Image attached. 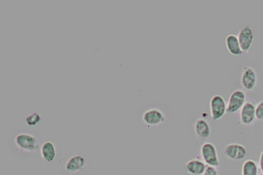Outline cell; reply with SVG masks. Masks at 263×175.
<instances>
[{
	"label": "cell",
	"instance_id": "cell-8",
	"mask_svg": "<svg viewBox=\"0 0 263 175\" xmlns=\"http://www.w3.org/2000/svg\"><path fill=\"white\" fill-rule=\"evenodd\" d=\"M241 123L245 126H250L256 119L255 104L251 102H245L239 113Z\"/></svg>",
	"mask_w": 263,
	"mask_h": 175
},
{
	"label": "cell",
	"instance_id": "cell-2",
	"mask_svg": "<svg viewBox=\"0 0 263 175\" xmlns=\"http://www.w3.org/2000/svg\"><path fill=\"white\" fill-rule=\"evenodd\" d=\"M201 155L202 159L207 166L217 167L220 165L219 155L217 147L211 142H205L201 145Z\"/></svg>",
	"mask_w": 263,
	"mask_h": 175
},
{
	"label": "cell",
	"instance_id": "cell-20",
	"mask_svg": "<svg viewBox=\"0 0 263 175\" xmlns=\"http://www.w3.org/2000/svg\"><path fill=\"white\" fill-rule=\"evenodd\" d=\"M263 175V173H261V175Z\"/></svg>",
	"mask_w": 263,
	"mask_h": 175
},
{
	"label": "cell",
	"instance_id": "cell-14",
	"mask_svg": "<svg viewBox=\"0 0 263 175\" xmlns=\"http://www.w3.org/2000/svg\"><path fill=\"white\" fill-rule=\"evenodd\" d=\"M194 130L196 135L200 139H207L211 135V127L208 121L204 119H199L196 121Z\"/></svg>",
	"mask_w": 263,
	"mask_h": 175
},
{
	"label": "cell",
	"instance_id": "cell-17",
	"mask_svg": "<svg viewBox=\"0 0 263 175\" xmlns=\"http://www.w3.org/2000/svg\"><path fill=\"white\" fill-rule=\"evenodd\" d=\"M255 115H256L257 119L263 121V101L259 102L255 106Z\"/></svg>",
	"mask_w": 263,
	"mask_h": 175
},
{
	"label": "cell",
	"instance_id": "cell-4",
	"mask_svg": "<svg viewBox=\"0 0 263 175\" xmlns=\"http://www.w3.org/2000/svg\"><path fill=\"white\" fill-rule=\"evenodd\" d=\"M245 100H246V95L243 90H236L233 91L230 96L229 101H228V113L233 114L240 111L245 104Z\"/></svg>",
	"mask_w": 263,
	"mask_h": 175
},
{
	"label": "cell",
	"instance_id": "cell-7",
	"mask_svg": "<svg viewBox=\"0 0 263 175\" xmlns=\"http://www.w3.org/2000/svg\"><path fill=\"white\" fill-rule=\"evenodd\" d=\"M225 151L228 158L233 161L242 160L247 155L246 147L240 143H229Z\"/></svg>",
	"mask_w": 263,
	"mask_h": 175
},
{
	"label": "cell",
	"instance_id": "cell-5",
	"mask_svg": "<svg viewBox=\"0 0 263 175\" xmlns=\"http://www.w3.org/2000/svg\"><path fill=\"white\" fill-rule=\"evenodd\" d=\"M142 121L148 127H154L164 123L165 121V116L161 110L152 108L143 114Z\"/></svg>",
	"mask_w": 263,
	"mask_h": 175
},
{
	"label": "cell",
	"instance_id": "cell-11",
	"mask_svg": "<svg viewBox=\"0 0 263 175\" xmlns=\"http://www.w3.org/2000/svg\"><path fill=\"white\" fill-rule=\"evenodd\" d=\"M207 165L199 159H192L186 163V172L192 175H202L207 169Z\"/></svg>",
	"mask_w": 263,
	"mask_h": 175
},
{
	"label": "cell",
	"instance_id": "cell-10",
	"mask_svg": "<svg viewBox=\"0 0 263 175\" xmlns=\"http://www.w3.org/2000/svg\"><path fill=\"white\" fill-rule=\"evenodd\" d=\"M85 159L80 155H74L68 159L65 165V170L68 173L79 172L83 169Z\"/></svg>",
	"mask_w": 263,
	"mask_h": 175
},
{
	"label": "cell",
	"instance_id": "cell-9",
	"mask_svg": "<svg viewBox=\"0 0 263 175\" xmlns=\"http://www.w3.org/2000/svg\"><path fill=\"white\" fill-rule=\"evenodd\" d=\"M257 76L256 72L250 67H245L241 74V83L245 90H253L256 86Z\"/></svg>",
	"mask_w": 263,
	"mask_h": 175
},
{
	"label": "cell",
	"instance_id": "cell-13",
	"mask_svg": "<svg viewBox=\"0 0 263 175\" xmlns=\"http://www.w3.org/2000/svg\"><path fill=\"white\" fill-rule=\"evenodd\" d=\"M226 47L228 51L233 56H239L243 54L240 44H239L237 36L234 35H229L226 37Z\"/></svg>",
	"mask_w": 263,
	"mask_h": 175
},
{
	"label": "cell",
	"instance_id": "cell-19",
	"mask_svg": "<svg viewBox=\"0 0 263 175\" xmlns=\"http://www.w3.org/2000/svg\"><path fill=\"white\" fill-rule=\"evenodd\" d=\"M259 170L261 171V173L263 174V150L261 153L260 157L259 159Z\"/></svg>",
	"mask_w": 263,
	"mask_h": 175
},
{
	"label": "cell",
	"instance_id": "cell-18",
	"mask_svg": "<svg viewBox=\"0 0 263 175\" xmlns=\"http://www.w3.org/2000/svg\"><path fill=\"white\" fill-rule=\"evenodd\" d=\"M202 175H219V174L216 167L207 166L205 172Z\"/></svg>",
	"mask_w": 263,
	"mask_h": 175
},
{
	"label": "cell",
	"instance_id": "cell-6",
	"mask_svg": "<svg viewBox=\"0 0 263 175\" xmlns=\"http://www.w3.org/2000/svg\"><path fill=\"white\" fill-rule=\"evenodd\" d=\"M237 36L243 52H248L254 42V34L252 28L249 26L243 27Z\"/></svg>",
	"mask_w": 263,
	"mask_h": 175
},
{
	"label": "cell",
	"instance_id": "cell-3",
	"mask_svg": "<svg viewBox=\"0 0 263 175\" xmlns=\"http://www.w3.org/2000/svg\"><path fill=\"white\" fill-rule=\"evenodd\" d=\"M210 113L214 121L223 119L227 112V104L223 96L215 95L210 100Z\"/></svg>",
	"mask_w": 263,
	"mask_h": 175
},
{
	"label": "cell",
	"instance_id": "cell-12",
	"mask_svg": "<svg viewBox=\"0 0 263 175\" xmlns=\"http://www.w3.org/2000/svg\"><path fill=\"white\" fill-rule=\"evenodd\" d=\"M40 153L41 156L45 161L48 163L52 162L56 157V147L52 141H45L41 146Z\"/></svg>",
	"mask_w": 263,
	"mask_h": 175
},
{
	"label": "cell",
	"instance_id": "cell-1",
	"mask_svg": "<svg viewBox=\"0 0 263 175\" xmlns=\"http://www.w3.org/2000/svg\"><path fill=\"white\" fill-rule=\"evenodd\" d=\"M14 141L17 147L25 152H35L39 148L38 140L31 134H19L15 137Z\"/></svg>",
	"mask_w": 263,
	"mask_h": 175
},
{
	"label": "cell",
	"instance_id": "cell-15",
	"mask_svg": "<svg viewBox=\"0 0 263 175\" xmlns=\"http://www.w3.org/2000/svg\"><path fill=\"white\" fill-rule=\"evenodd\" d=\"M259 167L256 161L248 159L241 167V175H259Z\"/></svg>",
	"mask_w": 263,
	"mask_h": 175
},
{
	"label": "cell",
	"instance_id": "cell-16",
	"mask_svg": "<svg viewBox=\"0 0 263 175\" xmlns=\"http://www.w3.org/2000/svg\"><path fill=\"white\" fill-rule=\"evenodd\" d=\"M42 121V116L38 112H33L29 114L25 119V123L31 127H36Z\"/></svg>",
	"mask_w": 263,
	"mask_h": 175
}]
</instances>
